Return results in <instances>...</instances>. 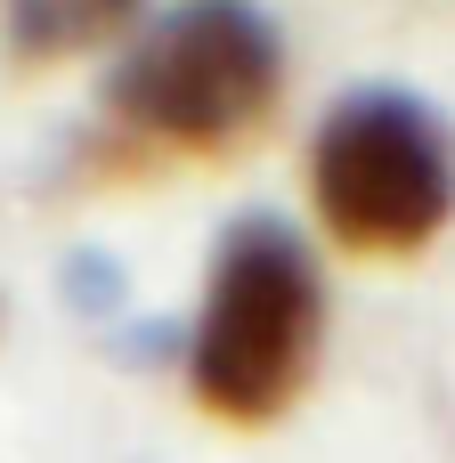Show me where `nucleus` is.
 I'll return each instance as SVG.
<instances>
[{
    "label": "nucleus",
    "instance_id": "f03ea898",
    "mask_svg": "<svg viewBox=\"0 0 455 463\" xmlns=\"http://www.w3.org/2000/svg\"><path fill=\"white\" fill-rule=\"evenodd\" d=\"M285 90V33L252 0H179L147 16L106 65V114L138 146L228 155Z\"/></svg>",
    "mask_w": 455,
    "mask_h": 463
},
{
    "label": "nucleus",
    "instance_id": "7ed1b4c3",
    "mask_svg": "<svg viewBox=\"0 0 455 463\" xmlns=\"http://www.w3.org/2000/svg\"><path fill=\"white\" fill-rule=\"evenodd\" d=\"M309 203L350 252H423L455 212V130L415 90H342L309 138Z\"/></svg>",
    "mask_w": 455,
    "mask_h": 463
},
{
    "label": "nucleus",
    "instance_id": "20e7f679",
    "mask_svg": "<svg viewBox=\"0 0 455 463\" xmlns=\"http://www.w3.org/2000/svg\"><path fill=\"white\" fill-rule=\"evenodd\" d=\"M147 0H0V41L16 65H65L138 24Z\"/></svg>",
    "mask_w": 455,
    "mask_h": 463
},
{
    "label": "nucleus",
    "instance_id": "f257e3e1",
    "mask_svg": "<svg viewBox=\"0 0 455 463\" xmlns=\"http://www.w3.org/2000/svg\"><path fill=\"white\" fill-rule=\"evenodd\" d=\"M326 342V277L293 220L244 212L220 228L204 269V309L187 334V383L220 423H269L285 415Z\"/></svg>",
    "mask_w": 455,
    "mask_h": 463
}]
</instances>
